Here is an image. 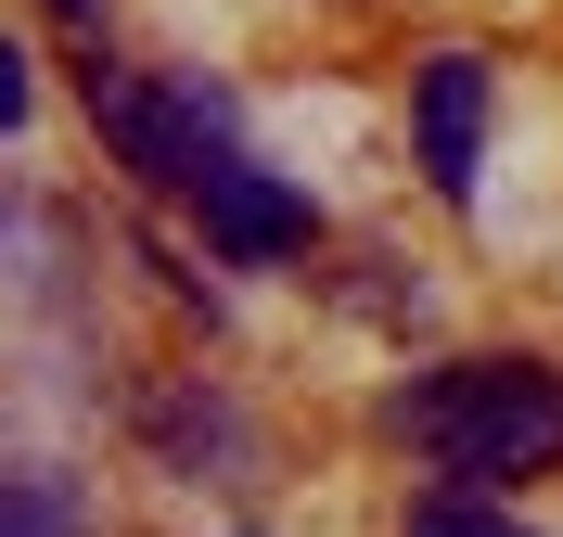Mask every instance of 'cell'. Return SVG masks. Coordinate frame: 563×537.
<instances>
[{"label":"cell","mask_w":563,"mask_h":537,"mask_svg":"<svg viewBox=\"0 0 563 537\" xmlns=\"http://www.w3.org/2000/svg\"><path fill=\"white\" fill-rule=\"evenodd\" d=\"M397 423L449 486H512V473L563 461V371L551 358H449L397 396Z\"/></svg>","instance_id":"cell-1"},{"label":"cell","mask_w":563,"mask_h":537,"mask_svg":"<svg viewBox=\"0 0 563 537\" xmlns=\"http://www.w3.org/2000/svg\"><path fill=\"white\" fill-rule=\"evenodd\" d=\"M410 128H422V179L474 205V179H487V52H435L410 90Z\"/></svg>","instance_id":"cell-3"},{"label":"cell","mask_w":563,"mask_h":537,"mask_svg":"<svg viewBox=\"0 0 563 537\" xmlns=\"http://www.w3.org/2000/svg\"><path fill=\"white\" fill-rule=\"evenodd\" d=\"M410 537H526V525H512V500H487V486H422Z\"/></svg>","instance_id":"cell-6"},{"label":"cell","mask_w":563,"mask_h":537,"mask_svg":"<svg viewBox=\"0 0 563 537\" xmlns=\"http://www.w3.org/2000/svg\"><path fill=\"white\" fill-rule=\"evenodd\" d=\"M192 205H206V244L231 256V269L308 256V231H320V217H308V192H295V179H269V167H244V154H231V167H218Z\"/></svg>","instance_id":"cell-4"},{"label":"cell","mask_w":563,"mask_h":537,"mask_svg":"<svg viewBox=\"0 0 563 537\" xmlns=\"http://www.w3.org/2000/svg\"><path fill=\"white\" fill-rule=\"evenodd\" d=\"M90 128L141 192H206L231 167V90L192 65H90Z\"/></svg>","instance_id":"cell-2"},{"label":"cell","mask_w":563,"mask_h":537,"mask_svg":"<svg viewBox=\"0 0 563 537\" xmlns=\"http://www.w3.org/2000/svg\"><path fill=\"white\" fill-rule=\"evenodd\" d=\"M0 537H77V486L65 473H13L0 486Z\"/></svg>","instance_id":"cell-7"},{"label":"cell","mask_w":563,"mask_h":537,"mask_svg":"<svg viewBox=\"0 0 563 537\" xmlns=\"http://www.w3.org/2000/svg\"><path fill=\"white\" fill-rule=\"evenodd\" d=\"M154 448H167L179 473H244V461H256V435H244V410H231V396H206V384H179V396H154Z\"/></svg>","instance_id":"cell-5"}]
</instances>
